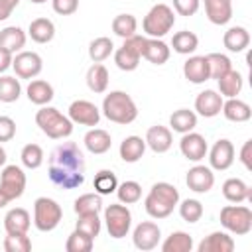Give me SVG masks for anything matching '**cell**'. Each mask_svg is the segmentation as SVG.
Wrapping results in <instances>:
<instances>
[{
	"instance_id": "cell-1",
	"label": "cell",
	"mask_w": 252,
	"mask_h": 252,
	"mask_svg": "<svg viewBox=\"0 0 252 252\" xmlns=\"http://www.w3.org/2000/svg\"><path fill=\"white\" fill-rule=\"evenodd\" d=\"M85 156L75 142H61L49 156V181L61 189H77L85 183Z\"/></svg>"
},
{
	"instance_id": "cell-2",
	"label": "cell",
	"mask_w": 252,
	"mask_h": 252,
	"mask_svg": "<svg viewBox=\"0 0 252 252\" xmlns=\"http://www.w3.org/2000/svg\"><path fill=\"white\" fill-rule=\"evenodd\" d=\"M179 203V191L167 181H158L152 185L144 199V209L152 219H167Z\"/></svg>"
},
{
	"instance_id": "cell-3",
	"label": "cell",
	"mask_w": 252,
	"mask_h": 252,
	"mask_svg": "<svg viewBox=\"0 0 252 252\" xmlns=\"http://www.w3.org/2000/svg\"><path fill=\"white\" fill-rule=\"evenodd\" d=\"M102 114L114 124H132L138 118V106L134 98L124 91H110L102 100Z\"/></svg>"
},
{
	"instance_id": "cell-4",
	"label": "cell",
	"mask_w": 252,
	"mask_h": 252,
	"mask_svg": "<svg viewBox=\"0 0 252 252\" xmlns=\"http://www.w3.org/2000/svg\"><path fill=\"white\" fill-rule=\"evenodd\" d=\"M35 124L39 126V130L51 138V140H63L69 138L73 134V122L69 116L61 114L55 106H41L35 112Z\"/></svg>"
},
{
	"instance_id": "cell-5",
	"label": "cell",
	"mask_w": 252,
	"mask_h": 252,
	"mask_svg": "<svg viewBox=\"0 0 252 252\" xmlns=\"http://www.w3.org/2000/svg\"><path fill=\"white\" fill-rule=\"evenodd\" d=\"M175 24V14L167 4H156L150 8V12L142 20V30L148 37H163L171 32Z\"/></svg>"
},
{
	"instance_id": "cell-6",
	"label": "cell",
	"mask_w": 252,
	"mask_h": 252,
	"mask_svg": "<svg viewBox=\"0 0 252 252\" xmlns=\"http://www.w3.org/2000/svg\"><path fill=\"white\" fill-rule=\"evenodd\" d=\"M63 219L61 205L49 197H37L33 201V224L39 232H51Z\"/></svg>"
},
{
	"instance_id": "cell-7",
	"label": "cell",
	"mask_w": 252,
	"mask_h": 252,
	"mask_svg": "<svg viewBox=\"0 0 252 252\" xmlns=\"http://www.w3.org/2000/svg\"><path fill=\"white\" fill-rule=\"evenodd\" d=\"M219 219H220V224L236 236H244L252 230V211L246 205H238V203L226 205L220 209Z\"/></svg>"
},
{
	"instance_id": "cell-8",
	"label": "cell",
	"mask_w": 252,
	"mask_h": 252,
	"mask_svg": "<svg viewBox=\"0 0 252 252\" xmlns=\"http://www.w3.org/2000/svg\"><path fill=\"white\" fill-rule=\"evenodd\" d=\"M144 35L134 33L132 37H126L124 43L114 51V63L120 71H134L140 65L142 51H144Z\"/></svg>"
},
{
	"instance_id": "cell-9",
	"label": "cell",
	"mask_w": 252,
	"mask_h": 252,
	"mask_svg": "<svg viewBox=\"0 0 252 252\" xmlns=\"http://www.w3.org/2000/svg\"><path fill=\"white\" fill-rule=\"evenodd\" d=\"M104 222L112 238H124L132 226V213L124 203H112L104 209Z\"/></svg>"
},
{
	"instance_id": "cell-10",
	"label": "cell",
	"mask_w": 252,
	"mask_h": 252,
	"mask_svg": "<svg viewBox=\"0 0 252 252\" xmlns=\"http://www.w3.org/2000/svg\"><path fill=\"white\" fill-rule=\"evenodd\" d=\"M0 191L10 199H20L26 191V173L20 165H4L0 173Z\"/></svg>"
},
{
	"instance_id": "cell-11",
	"label": "cell",
	"mask_w": 252,
	"mask_h": 252,
	"mask_svg": "<svg viewBox=\"0 0 252 252\" xmlns=\"http://www.w3.org/2000/svg\"><path fill=\"white\" fill-rule=\"evenodd\" d=\"M12 69L20 79H35L43 69V61L35 51H18L12 57Z\"/></svg>"
},
{
	"instance_id": "cell-12",
	"label": "cell",
	"mask_w": 252,
	"mask_h": 252,
	"mask_svg": "<svg viewBox=\"0 0 252 252\" xmlns=\"http://www.w3.org/2000/svg\"><path fill=\"white\" fill-rule=\"evenodd\" d=\"M69 118L73 124H81V126H96L100 120V110L94 102L79 98L73 100L69 104Z\"/></svg>"
},
{
	"instance_id": "cell-13",
	"label": "cell",
	"mask_w": 252,
	"mask_h": 252,
	"mask_svg": "<svg viewBox=\"0 0 252 252\" xmlns=\"http://www.w3.org/2000/svg\"><path fill=\"white\" fill-rule=\"evenodd\" d=\"M159 238H161V230H159V226H158L156 222H152V220L140 222V224L134 228V232H132V242H134V246H136L138 250H142V252H148V250L158 248Z\"/></svg>"
},
{
	"instance_id": "cell-14",
	"label": "cell",
	"mask_w": 252,
	"mask_h": 252,
	"mask_svg": "<svg viewBox=\"0 0 252 252\" xmlns=\"http://www.w3.org/2000/svg\"><path fill=\"white\" fill-rule=\"evenodd\" d=\"M209 154V163H211V169H217V171H224L228 169L232 163H234V146L230 140L226 138H220L213 144V148L207 152Z\"/></svg>"
},
{
	"instance_id": "cell-15",
	"label": "cell",
	"mask_w": 252,
	"mask_h": 252,
	"mask_svg": "<svg viewBox=\"0 0 252 252\" xmlns=\"http://www.w3.org/2000/svg\"><path fill=\"white\" fill-rule=\"evenodd\" d=\"M179 150H181L183 158H187L189 161H201L207 156L209 146H207L205 136L191 130V132L183 134V138L179 140Z\"/></svg>"
},
{
	"instance_id": "cell-16",
	"label": "cell",
	"mask_w": 252,
	"mask_h": 252,
	"mask_svg": "<svg viewBox=\"0 0 252 252\" xmlns=\"http://www.w3.org/2000/svg\"><path fill=\"white\" fill-rule=\"evenodd\" d=\"M185 183L193 193H209L215 185V173L211 167L207 165H193L187 175H185Z\"/></svg>"
},
{
	"instance_id": "cell-17",
	"label": "cell",
	"mask_w": 252,
	"mask_h": 252,
	"mask_svg": "<svg viewBox=\"0 0 252 252\" xmlns=\"http://www.w3.org/2000/svg\"><path fill=\"white\" fill-rule=\"evenodd\" d=\"M222 102L224 100H222V96L217 91L207 89V91H203V93L197 94V98H195V110H197V114H201L205 118H213V116L220 114Z\"/></svg>"
},
{
	"instance_id": "cell-18",
	"label": "cell",
	"mask_w": 252,
	"mask_h": 252,
	"mask_svg": "<svg viewBox=\"0 0 252 252\" xmlns=\"http://www.w3.org/2000/svg\"><path fill=\"white\" fill-rule=\"evenodd\" d=\"M144 140H146V146H148L152 152H156V154H165V152L171 148V144H173L171 130H169L167 126H159V124L148 128Z\"/></svg>"
},
{
	"instance_id": "cell-19",
	"label": "cell",
	"mask_w": 252,
	"mask_h": 252,
	"mask_svg": "<svg viewBox=\"0 0 252 252\" xmlns=\"http://www.w3.org/2000/svg\"><path fill=\"white\" fill-rule=\"evenodd\" d=\"M234 246H236L234 244V238L228 232L215 230V232H211L209 236H205L197 244V250L199 252H232Z\"/></svg>"
},
{
	"instance_id": "cell-20",
	"label": "cell",
	"mask_w": 252,
	"mask_h": 252,
	"mask_svg": "<svg viewBox=\"0 0 252 252\" xmlns=\"http://www.w3.org/2000/svg\"><path fill=\"white\" fill-rule=\"evenodd\" d=\"M183 75L189 83L193 85H203L205 81H209V65H207V57L205 55H193L183 63Z\"/></svg>"
},
{
	"instance_id": "cell-21",
	"label": "cell",
	"mask_w": 252,
	"mask_h": 252,
	"mask_svg": "<svg viewBox=\"0 0 252 252\" xmlns=\"http://www.w3.org/2000/svg\"><path fill=\"white\" fill-rule=\"evenodd\" d=\"M205 2V14L211 24L224 26L232 18V0H203Z\"/></svg>"
},
{
	"instance_id": "cell-22",
	"label": "cell",
	"mask_w": 252,
	"mask_h": 252,
	"mask_svg": "<svg viewBox=\"0 0 252 252\" xmlns=\"http://www.w3.org/2000/svg\"><path fill=\"white\" fill-rule=\"evenodd\" d=\"M169 55H171V49H169V45L163 39H159V37H146L144 51H142L144 59H148L154 65H163V63H167Z\"/></svg>"
},
{
	"instance_id": "cell-23",
	"label": "cell",
	"mask_w": 252,
	"mask_h": 252,
	"mask_svg": "<svg viewBox=\"0 0 252 252\" xmlns=\"http://www.w3.org/2000/svg\"><path fill=\"white\" fill-rule=\"evenodd\" d=\"M32 226V217L26 209L22 207H14L6 213L4 217V228L8 234H22V232H28Z\"/></svg>"
},
{
	"instance_id": "cell-24",
	"label": "cell",
	"mask_w": 252,
	"mask_h": 252,
	"mask_svg": "<svg viewBox=\"0 0 252 252\" xmlns=\"http://www.w3.org/2000/svg\"><path fill=\"white\" fill-rule=\"evenodd\" d=\"M26 39H28L26 32L22 28H18V26H8V28L0 30V47L10 51L12 55H16L18 51L24 49Z\"/></svg>"
},
{
	"instance_id": "cell-25",
	"label": "cell",
	"mask_w": 252,
	"mask_h": 252,
	"mask_svg": "<svg viewBox=\"0 0 252 252\" xmlns=\"http://www.w3.org/2000/svg\"><path fill=\"white\" fill-rule=\"evenodd\" d=\"M85 148L91 152V154H96V156H100V154H106L108 150H110V146H112V136L106 132V130H102V128H91L87 134H85Z\"/></svg>"
},
{
	"instance_id": "cell-26",
	"label": "cell",
	"mask_w": 252,
	"mask_h": 252,
	"mask_svg": "<svg viewBox=\"0 0 252 252\" xmlns=\"http://www.w3.org/2000/svg\"><path fill=\"white\" fill-rule=\"evenodd\" d=\"M120 158L122 161L126 163H136L142 159L144 152H146V140L140 138V136H126L122 142H120Z\"/></svg>"
},
{
	"instance_id": "cell-27",
	"label": "cell",
	"mask_w": 252,
	"mask_h": 252,
	"mask_svg": "<svg viewBox=\"0 0 252 252\" xmlns=\"http://www.w3.org/2000/svg\"><path fill=\"white\" fill-rule=\"evenodd\" d=\"M222 43H224V47L228 51L240 53V51H244L250 45V32L246 28H242V26H232V28H228L224 32Z\"/></svg>"
},
{
	"instance_id": "cell-28",
	"label": "cell",
	"mask_w": 252,
	"mask_h": 252,
	"mask_svg": "<svg viewBox=\"0 0 252 252\" xmlns=\"http://www.w3.org/2000/svg\"><path fill=\"white\" fill-rule=\"evenodd\" d=\"M26 94H28L30 102H33V104H37V106H45V104H49V102L53 100L55 91H53V87H51L47 81H43V79H33V81L28 85Z\"/></svg>"
},
{
	"instance_id": "cell-29",
	"label": "cell",
	"mask_w": 252,
	"mask_h": 252,
	"mask_svg": "<svg viewBox=\"0 0 252 252\" xmlns=\"http://www.w3.org/2000/svg\"><path fill=\"white\" fill-rule=\"evenodd\" d=\"M222 195L228 203H244L252 199V189L238 177H230L222 183Z\"/></svg>"
},
{
	"instance_id": "cell-30",
	"label": "cell",
	"mask_w": 252,
	"mask_h": 252,
	"mask_svg": "<svg viewBox=\"0 0 252 252\" xmlns=\"http://www.w3.org/2000/svg\"><path fill=\"white\" fill-rule=\"evenodd\" d=\"M220 112H222L224 118L230 120V122H246V120H250V116H252V108H250V104L244 102V100H240L238 96L224 100Z\"/></svg>"
},
{
	"instance_id": "cell-31",
	"label": "cell",
	"mask_w": 252,
	"mask_h": 252,
	"mask_svg": "<svg viewBox=\"0 0 252 252\" xmlns=\"http://www.w3.org/2000/svg\"><path fill=\"white\" fill-rule=\"evenodd\" d=\"M28 35L35 43H49L55 37V24L49 18H35L30 22Z\"/></svg>"
},
{
	"instance_id": "cell-32",
	"label": "cell",
	"mask_w": 252,
	"mask_h": 252,
	"mask_svg": "<svg viewBox=\"0 0 252 252\" xmlns=\"http://www.w3.org/2000/svg\"><path fill=\"white\" fill-rule=\"evenodd\" d=\"M219 83V94L226 96V98H234L240 94L242 87H244V79L236 69H230L228 73H224L222 77L217 79Z\"/></svg>"
},
{
	"instance_id": "cell-33",
	"label": "cell",
	"mask_w": 252,
	"mask_h": 252,
	"mask_svg": "<svg viewBox=\"0 0 252 252\" xmlns=\"http://www.w3.org/2000/svg\"><path fill=\"white\" fill-rule=\"evenodd\" d=\"M169 126L173 132L187 134V132L195 130V126H197V112H193L189 108H179L169 116Z\"/></svg>"
},
{
	"instance_id": "cell-34",
	"label": "cell",
	"mask_w": 252,
	"mask_h": 252,
	"mask_svg": "<svg viewBox=\"0 0 252 252\" xmlns=\"http://www.w3.org/2000/svg\"><path fill=\"white\" fill-rule=\"evenodd\" d=\"M87 87L100 94L108 89V69L102 65V63H93L87 71Z\"/></svg>"
},
{
	"instance_id": "cell-35",
	"label": "cell",
	"mask_w": 252,
	"mask_h": 252,
	"mask_svg": "<svg viewBox=\"0 0 252 252\" xmlns=\"http://www.w3.org/2000/svg\"><path fill=\"white\" fill-rule=\"evenodd\" d=\"M193 236L183 232V230H175L171 232L163 242H161V250L163 252H191L193 250Z\"/></svg>"
},
{
	"instance_id": "cell-36",
	"label": "cell",
	"mask_w": 252,
	"mask_h": 252,
	"mask_svg": "<svg viewBox=\"0 0 252 252\" xmlns=\"http://www.w3.org/2000/svg\"><path fill=\"white\" fill-rule=\"evenodd\" d=\"M171 47H173V51L179 53V55H191V53L199 47V37H197L193 32H189V30H181V32L173 33V37H171Z\"/></svg>"
},
{
	"instance_id": "cell-37",
	"label": "cell",
	"mask_w": 252,
	"mask_h": 252,
	"mask_svg": "<svg viewBox=\"0 0 252 252\" xmlns=\"http://www.w3.org/2000/svg\"><path fill=\"white\" fill-rule=\"evenodd\" d=\"M114 51V43L110 37L106 35H100V37H94L91 43H89V57L93 63H102L104 59H108Z\"/></svg>"
},
{
	"instance_id": "cell-38",
	"label": "cell",
	"mask_w": 252,
	"mask_h": 252,
	"mask_svg": "<svg viewBox=\"0 0 252 252\" xmlns=\"http://www.w3.org/2000/svg\"><path fill=\"white\" fill-rule=\"evenodd\" d=\"M77 215H91V213H100L102 211V195L94 193H83L75 199L73 205Z\"/></svg>"
},
{
	"instance_id": "cell-39",
	"label": "cell",
	"mask_w": 252,
	"mask_h": 252,
	"mask_svg": "<svg viewBox=\"0 0 252 252\" xmlns=\"http://www.w3.org/2000/svg\"><path fill=\"white\" fill-rule=\"evenodd\" d=\"M136 30H138V20H136V16H132V14H118V16L112 20V32H114L118 37H122V39L132 37V35L136 33Z\"/></svg>"
},
{
	"instance_id": "cell-40",
	"label": "cell",
	"mask_w": 252,
	"mask_h": 252,
	"mask_svg": "<svg viewBox=\"0 0 252 252\" xmlns=\"http://www.w3.org/2000/svg\"><path fill=\"white\" fill-rule=\"evenodd\" d=\"M22 94V85L16 77L2 75L0 77V102H16Z\"/></svg>"
},
{
	"instance_id": "cell-41",
	"label": "cell",
	"mask_w": 252,
	"mask_h": 252,
	"mask_svg": "<svg viewBox=\"0 0 252 252\" xmlns=\"http://www.w3.org/2000/svg\"><path fill=\"white\" fill-rule=\"evenodd\" d=\"M207 57V65H209V77L211 79H219L224 73H228L232 69V61L224 55V53H209Z\"/></svg>"
},
{
	"instance_id": "cell-42",
	"label": "cell",
	"mask_w": 252,
	"mask_h": 252,
	"mask_svg": "<svg viewBox=\"0 0 252 252\" xmlns=\"http://www.w3.org/2000/svg\"><path fill=\"white\" fill-rule=\"evenodd\" d=\"M93 187L98 195H110L116 191L118 187V179H116V173H112L110 169H100L96 175H94V181H93Z\"/></svg>"
},
{
	"instance_id": "cell-43",
	"label": "cell",
	"mask_w": 252,
	"mask_h": 252,
	"mask_svg": "<svg viewBox=\"0 0 252 252\" xmlns=\"http://www.w3.org/2000/svg\"><path fill=\"white\" fill-rule=\"evenodd\" d=\"M118 201L124 205H134L142 199V185L138 181H122L116 187Z\"/></svg>"
},
{
	"instance_id": "cell-44",
	"label": "cell",
	"mask_w": 252,
	"mask_h": 252,
	"mask_svg": "<svg viewBox=\"0 0 252 252\" xmlns=\"http://www.w3.org/2000/svg\"><path fill=\"white\" fill-rule=\"evenodd\" d=\"M94 246V238L81 232V230H73L65 242V250L67 252H91Z\"/></svg>"
},
{
	"instance_id": "cell-45",
	"label": "cell",
	"mask_w": 252,
	"mask_h": 252,
	"mask_svg": "<svg viewBox=\"0 0 252 252\" xmlns=\"http://www.w3.org/2000/svg\"><path fill=\"white\" fill-rule=\"evenodd\" d=\"M43 150L39 144H26L22 148V154H20V159L24 163V167L28 169H37L41 163H43Z\"/></svg>"
},
{
	"instance_id": "cell-46",
	"label": "cell",
	"mask_w": 252,
	"mask_h": 252,
	"mask_svg": "<svg viewBox=\"0 0 252 252\" xmlns=\"http://www.w3.org/2000/svg\"><path fill=\"white\" fill-rule=\"evenodd\" d=\"M177 205H179V215H181V219L185 222L193 224V222L201 220V217H203V203L201 201H197V199H185V201H181Z\"/></svg>"
},
{
	"instance_id": "cell-47",
	"label": "cell",
	"mask_w": 252,
	"mask_h": 252,
	"mask_svg": "<svg viewBox=\"0 0 252 252\" xmlns=\"http://www.w3.org/2000/svg\"><path fill=\"white\" fill-rule=\"evenodd\" d=\"M79 219H77V224H75V228L77 230H81V232H85V234H89V236H93V238H96L98 236V232H100V219H98V213H91V215H77Z\"/></svg>"
},
{
	"instance_id": "cell-48",
	"label": "cell",
	"mask_w": 252,
	"mask_h": 252,
	"mask_svg": "<svg viewBox=\"0 0 252 252\" xmlns=\"http://www.w3.org/2000/svg\"><path fill=\"white\" fill-rule=\"evenodd\" d=\"M4 250L6 252H30L32 250V240H30L28 232L8 234L4 238Z\"/></svg>"
},
{
	"instance_id": "cell-49",
	"label": "cell",
	"mask_w": 252,
	"mask_h": 252,
	"mask_svg": "<svg viewBox=\"0 0 252 252\" xmlns=\"http://www.w3.org/2000/svg\"><path fill=\"white\" fill-rule=\"evenodd\" d=\"M53 12L59 16H71L79 10V0H51Z\"/></svg>"
},
{
	"instance_id": "cell-50",
	"label": "cell",
	"mask_w": 252,
	"mask_h": 252,
	"mask_svg": "<svg viewBox=\"0 0 252 252\" xmlns=\"http://www.w3.org/2000/svg\"><path fill=\"white\" fill-rule=\"evenodd\" d=\"M201 6V0H173V10L179 16H193L197 14Z\"/></svg>"
},
{
	"instance_id": "cell-51",
	"label": "cell",
	"mask_w": 252,
	"mask_h": 252,
	"mask_svg": "<svg viewBox=\"0 0 252 252\" xmlns=\"http://www.w3.org/2000/svg\"><path fill=\"white\" fill-rule=\"evenodd\" d=\"M16 136V122L10 116H0V144L10 142Z\"/></svg>"
},
{
	"instance_id": "cell-52",
	"label": "cell",
	"mask_w": 252,
	"mask_h": 252,
	"mask_svg": "<svg viewBox=\"0 0 252 252\" xmlns=\"http://www.w3.org/2000/svg\"><path fill=\"white\" fill-rule=\"evenodd\" d=\"M240 161L248 171L252 169V140H246L244 146L240 148Z\"/></svg>"
},
{
	"instance_id": "cell-53",
	"label": "cell",
	"mask_w": 252,
	"mask_h": 252,
	"mask_svg": "<svg viewBox=\"0 0 252 252\" xmlns=\"http://www.w3.org/2000/svg\"><path fill=\"white\" fill-rule=\"evenodd\" d=\"M18 4H20V0H0V22L8 20Z\"/></svg>"
},
{
	"instance_id": "cell-54",
	"label": "cell",
	"mask_w": 252,
	"mask_h": 252,
	"mask_svg": "<svg viewBox=\"0 0 252 252\" xmlns=\"http://www.w3.org/2000/svg\"><path fill=\"white\" fill-rule=\"evenodd\" d=\"M12 57H14V55H12L10 51H6V49L0 47V75L12 67Z\"/></svg>"
},
{
	"instance_id": "cell-55",
	"label": "cell",
	"mask_w": 252,
	"mask_h": 252,
	"mask_svg": "<svg viewBox=\"0 0 252 252\" xmlns=\"http://www.w3.org/2000/svg\"><path fill=\"white\" fill-rule=\"evenodd\" d=\"M8 203H10V199H8V197H6V195H4L2 191H0V209H4V207H6Z\"/></svg>"
},
{
	"instance_id": "cell-56",
	"label": "cell",
	"mask_w": 252,
	"mask_h": 252,
	"mask_svg": "<svg viewBox=\"0 0 252 252\" xmlns=\"http://www.w3.org/2000/svg\"><path fill=\"white\" fill-rule=\"evenodd\" d=\"M4 163H6V150L0 146V167H2Z\"/></svg>"
},
{
	"instance_id": "cell-57",
	"label": "cell",
	"mask_w": 252,
	"mask_h": 252,
	"mask_svg": "<svg viewBox=\"0 0 252 252\" xmlns=\"http://www.w3.org/2000/svg\"><path fill=\"white\" fill-rule=\"evenodd\" d=\"M30 2H32V4H45L47 0H30Z\"/></svg>"
}]
</instances>
